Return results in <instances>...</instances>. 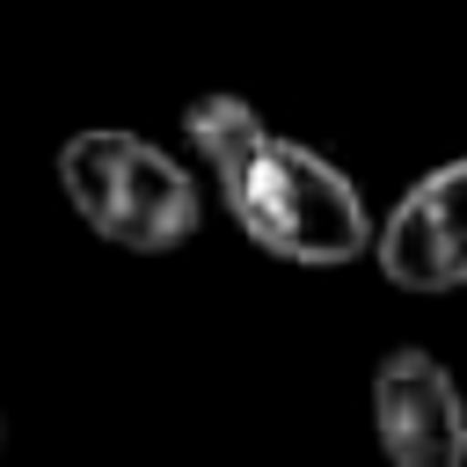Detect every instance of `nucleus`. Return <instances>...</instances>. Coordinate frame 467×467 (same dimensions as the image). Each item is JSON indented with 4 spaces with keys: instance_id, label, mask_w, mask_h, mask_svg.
Listing matches in <instances>:
<instances>
[{
    "instance_id": "obj_5",
    "label": "nucleus",
    "mask_w": 467,
    "mask_h": 467,
    "mask_svg": "<svg viewBox=\"0 0 467 467\" xmlns=\"http://www.w3.org/2000/svg\"><path fill=\"white\" fill-rule=\"evenodd\" d=\"M0 445H7V416H0Z\"/></svg>"
},
{
    "instance_id": "obj_3",
    "label": "nucleus",
    "mask_w": 467,
    "mask_h": 467,
    "mask_svg": "<svg viewBox=\"0 0 467 467\" xmlns=\"http://www.w3.org/2000/svg\"><path fill=\"white\" fill-rule=\"evenodd\" d=\"M372 431H379L387 467H467V401H460L452 372L416 343L379 358Z\"/></svg>"
},
{
    "instance_id": "obj_4",
    "label": "nucleus",
    "mask_w": 467,
    "mask_h": 467,
    "mask_svg": "<svg viewBox=\"0 0 467 467\" xmlns=\"http://www.w3.org/2000/svg\"><path fill=\"white\" fill-rule=\"evenodd\" d=\"M372 255L387 270V285L401 292H460L467 285V153L438 161L431 175H416L387 226L372 234Z\"/></svg>"
},
{
    "instance_id": "obj_1",
    "label": "nucleus",
    "mask_w": 467,
    "mask_h": 467,
    "mask_svg": "<svg viewBox=\"0 0 467 467\" xmlns=\"http://www.w3.org/2000/svg\"><path fill=\"white\" fill-rule=\"evenodd\" d=\"M182 139L219 175V197H226L234 226L263 255L299 263V270H336V263H358L372 248L379 226H372L358 182L328 153H314L299 139H277L248 95H226V88L197 95L182 109Z\"/></svg>"
},
{
    "instance_id": "obj_2",
    "label": "nucleus",
    "mask_w": 467,
    "mask_h": 467,
    "mask_svg": "<svg viewBox=\"0 0 467 467\" xmlns=\"http://www.w3.org/2000/svg\"><path fill=\"white\" fill-rule=\"evenodd\" d=\"M58 190L109 248H131V255H168L204 219L190 168L117 124H88L58 146Z\"/></svg>"
}]
</instances>
